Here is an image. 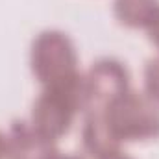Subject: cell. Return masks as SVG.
<instances>
[{
    "mask_svg": "<svg viewBox=\"0 0 159 159\" xmlns=\"http://www.w3.org/2000/svg\"><path fill=\"white\" fill-rule=\"evenodd\" d=\"M83 115L100 117L119 144L159 137V100L144 91L139 93L129 87L102 111Z\"/></svg>",
    "mask_w": 159,
    "mask_h": 159,
    "instance_id": "obj_1",
    "label": "cell"
},
{
    "mask_svg": "<svg viewBox=\"0 0 159 159\" xmlns=\"http://www.w3.org/2000/svg\"><path fill=\"white\" fill-rule=\"evenodd\" d=\"M85 109V83L83 74L43 87L41 94L34 102L30 124L43 137L56 143L72 126L74 117Z\"/></svg>",
    "mask_w": 159,
    "mask_h": 159,
    "instance_id": "obj_2",
    "label": "cell"
},
{
    "mask_svg": "<svg viewBox=\"0 0 159 159\" xmlns=\"http://www.w3.org/2000/svg\"><path fill=\"white\" fill-rule=\"evenodd\" d=\"M78 54L70 37L59 30H44L34 39L30 67L43 87L63 81L78 72Z\"/></svg>",
    "mask_w": 159,
    "mask_h": 159,
    "instance_id": "obj_3",
    "label": "cell"
},
{
    "mask_svg": "<svg viewBox=\"0 0 159 159\" xmlns=\"http://www.w3.org/2000/svg\"><path fill=\"white\" fill-rule=\"evenodd\" d=\"M85 83V109L83 113H98L111 100L129 89L128 69L119 59L104 57L91 65L87 74H83Z\"/></svg>",
    "mask_w": 159,
    "mask_h": 159,
    "instance_id": "obj_4",
    "label": "cell"
},
{
    "mask_svg": "<svg viewBox=\"0 0 159 159\" xmlns=\"http://www.w3.org/2000/svg\"><path fill=\"white\" fill-rule=\"evenodd\" d=\"M7 137V159H50L56 143L43 137L30 120H15Z\"/></svg>",
    "mask_w": 159,
    "mask_h": 159,
    "instance_id": "obj_5",
    "label": "cell"
},
{
    "mask_svg": "<svg viewBox=\"0 0 159 159\" xmlns=\"http://www.w3.org/2000/svg\"><path fill=\"white\" fill-rule=\"evenodd\" d=\"M115 17L128 28H144L159 11V0H115Z\"/></svg>",
    "mask_w": 159,
    "mask_h": 159,
    "instance_id": "obj_6",
    "label": "cell"
},
{
    "mask_svg": "<svg viewBox=\"0 0 159 159\" xmlns=\"http://www.w3.org/2000/svg\"><path fill=\"white\" fill-rule=\"evenodd\" d=\"M144 93L159 100V56L150 57L144 65Z\"/></svg>",
    "mask_w": 159,
    "mask_h": 159,
    "instance_id": "obj_7",
    "label": "cell"
},
{
    "mask_svg": "<svg viewBox=\"0 0 159 159\" xmlns=\"http://www.w3.org/2000/svg\"><path fill=\"white\" fill-rule=\"evenodd\" d=\"M146 34H148V39L159 48V11L156 13V17L152 19V22L146 26Z\"/></svg>",
    "mask_w": 159,
    "mask_h": 159,
    "instance_id": "obj_8",
    "label": "cell"
},
{
    "mask_svg": "<svg viewBox=\"0 0 159 159\" xmlns=\"http://www.w3.org/2000/svg\"><path fill=\"white\" fill-rule=\"evenodd\" d=\"M0 159H7V137L0 131Z\"/></svg>",
    "mask_w": 159,
    "mask_h": 159,
    "instance_id": "obj_9",
    "label": "cell"
},
{
    "mask_svg": "<svg viewBox=\"0 0 159 159\" xmlns=\"http://www.w3.org/2000/svg\"><path fill=\"white\" fill-rule=\"evenodd\" d=\"M50 159H83V157L81 156H74V154H61L59 150H56Z\"/></svg>",
    "mask_w": 159,
    "mask_h": 159,
    "instance_id": "obj_10",
    "label": "cell"
},
{
    "mask_svg": "<svg viewBox=\"0 0 159 159\" xmlns=\"http://www.w3.org/2000/svg\"><path fill=\"white\" fill-rule=\"evenodd\" d=\"M102 159H131V157L126 156V154H122V152H115V154H111L107 157H102Z\"/></svg>",
    "mask_w": 159,
    "mask_h": 159,
    "instance_id": "obj_11",
    "label": "cell"
}]
</instances>
